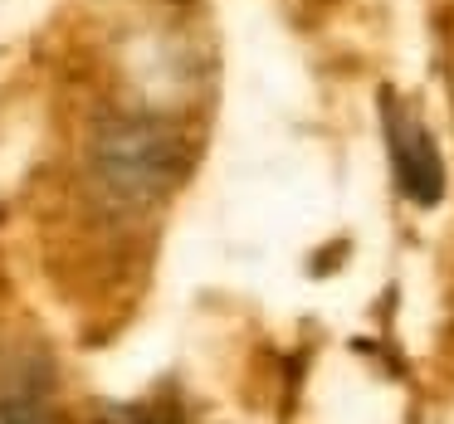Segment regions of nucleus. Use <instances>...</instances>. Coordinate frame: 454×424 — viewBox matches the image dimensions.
<instances>
[{
    "label": "nucleus",
    "mask_w": 454,
    "mask_h": 424,
    "mask_svg": "<svg viewBox=\"0 0 454 424\" xmlns=\"http://www.w3.org/2000/svg\"><path fill=\"white\" fill-rule=\"evenodd\" d=\"M0 424H59L54 414V366L40 351L0 361Z\"/></svg>",
    "instance_id": "3"
},
{
    "label": "nucleus",
    "mask_w": 454,
    "mask_h": 424,
    "mask_svg": "<svg viewBox=\"0 0 454 424\" xmlns=\"http://www.w3.org/2000/svg\"><path fill=\"white\" fill-rule=\"evenodd\" d=\"M113 420L118 424H186V414H181V405L171 400V395H161V400H147V405L113 410Z\"/></svg>",
    "instance_id": "4"
},
{
    "label": "nucleus",
    "mask_w": 454,
    "mask_h": 424,
    "mask_svg": "<svg viewBox=\"0 0 454 424\" xmlns=\"http://www.w3.org/2000/svg\"><path fill=\"white\" fill-rule=\"evenodd\" d=\"M381 112H386V147H391V171L395 186L411 205L430 210L444 196V161L434 137L425 132V122L405 108L395 93H381Z\"/></svg>",
    "instance_id": "2"
},
{
    "label": "nucleus",
    "mask_w": 454,
    "mask_h": 424,
    "mask_svg": "<svg viewBox=\"0 0 454 424\" xmlns=\"http://www.w3.org/2000/svg\"><path fill=\"white\" fill-rule=\"evenodd\" d=\"M191 166L186 137L161 118H108L93 127L89 142V176L113 205L142 210L152 200H161Z\"/></svg>",
    "instance_id": "1"
}]
</instances>
